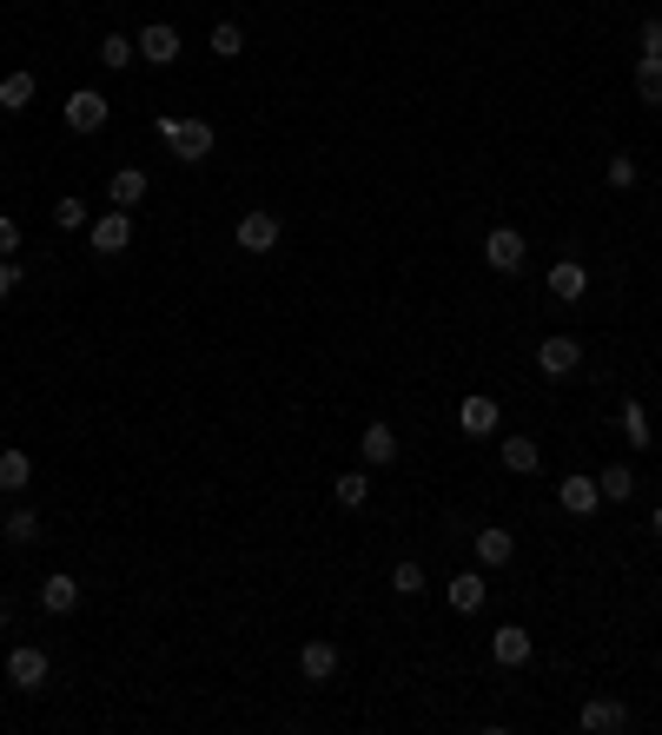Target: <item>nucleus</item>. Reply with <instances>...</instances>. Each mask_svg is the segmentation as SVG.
I'll return each instance as SVG.
<instances>
[{
    "mask_svg": "<svg viewBox=\"0 0 662 735\" xmlns=\"http://www.w3.org/2000/svg\"><path fill=\"white\" fill-rule=\"evenodd\" d=\"M0 531H7V544H33V537H40V517H33V511H27V504H13V511H7V524H0Z\"/></svg>",
    "mask_w": 662,
    "mask_h": 735,
    "instance_id": "31",
    "label": "nucleus"
},
{
    "mask_svg": "<svg viewBox=\"0 0 662 735\" xmlns=\"http://www.w3.org/2000/svg\"><path fill=\"white\" fill-rule=\"evenodd\" d=\"M530 657H537V643H530V630H524V623L491 630V663H497V670H524Z\"/></svg>",
    "mask_w": 662,
    "mask_h": 735,
    "instance_id": "9",
    "label": "nucleus"
},
{
    "mask_svg": "<svg viewBox=\"0 0 662 735\" xmlns=\"http://www.w3.org/2000/svg\"><path fill=\"white\" fill-rule=\"evenodd\" d=\"M33 93H40V80H33L27 66H13V73L0 80V106H7V113H27V106H33Z\"/></svg>",
    "mask_w": 662,
    "mask_h": 735,
    "instance_id": "22",
    "label": "nucleus"
},
{
    "mask_svg": "<svg viewBox=\"0 0 662 735\" xmlns=\"http://www.w3.org/2000/svg\"><path fill=\"white\" fill-rule=\"evenodd\" d=\"M146 192H153V179H146L139 166H113V172H106V199H113L119 212H139Z\"/></svg>",
    "mask_w": 662,
    "mask_h": 735,
    "instance_id": "10",
    "label": "nucleus"
},
{
    "mask_svg": "<svg viewBox=\"0 0 662 735\" xmlns=\"http://www.w3.org/2000/svg\"><path fill=\"white\" fill-rule=\"evenodd\" d=\"M86 245H93V259H119L126 245H133V212H93V225H86Z\"/></svg>",
    "mask_w": 662,
    "mask_h": 735,
    "instance_id": "3",
    "label": "nucleus"
},
{
    "mask_svg": "<svg viewBox=\"0 0 662 735\" xmlns=\"http://www.w3.org/2000/svg\"><path fill=\"white\" fill-rule=\"evenodd\" d=\"M206 46H212V53H219V60H239V53H245V27H239V20H219V27H212V40H206Z\"/></svg>",
    "mask_w": 662,
    "mask_h": 735,
    "instance_id": "29",
    "label": "nucleus"
},
{
    "mask_svg": "<svg viewBox=\"0 0 662 735\" xmlns=\"http://www.w3.org/2000/svg\"><path fill=\"white\" fill-rule=\"evenodd\" d=\"M617 424H623V444H630V451H650V444H656V431H650V411H643L637 398L617 411Z\"/></svg>",
    "mask_w": 662,
    "mask_h": 735,
    "instance_id": "23",
    "label": "nucleus"
},
{
    "mask_svg": "<svg viewBox=\"0 0 662 735\" xmlns=\"http://www.w3.org/2000/svg\"><path fill=\"white\" fill-rule=\"evenodd\" d=\"M557 504H564V517H597L603 491H597V477H564V484H557Z\"/></svg>",
    "mask_w": 662,
    "mask_h": 735,
    "instance_id": "16",
    "label": "nucleus"
},
{
    "mask_svg": "<svg viewBox=\"0 0 662 735\" xmlns=\"http://www.w3.org/2000/svg\"><path fill=\"white\" fill-rule=\"evenodd\" d=\"M239 252L245 259H265V252H279V239H285V225H279V212H239Z\"/></svg>",
    "mask_w": 662,
    "mask_h": 735,
    "instance_id": "8",
    "label": "nucleus"
},
{
    "mask_svg": "<svg viewBox=\"0 0 662 735\" xmlns=\"http://www.w3.org/2000/svg\"><path fill=\"white\" fill-rule=\"evenodd\" d=\"M444 597H451V610H458V617H477V610H484V597H491V577H484V564H477V570H458Z\"/></svg>",
    "mask_w": 662,
    "mask_h": 735,
    "instance_id": "14",
    "label": "nucleus"
},
{
    "mask_svg": "<svg viewBox=\"0 0 662 735\" xmlns=\"http://www.w3.org/2000/svg\"><path fill=\"white\" fill-rule=\"evenodd\" d=\"M484 265H491L497 279H517V272L530 265V239H524L517 225H491V232H484Z\"/></svg>",
    "mask_w": 662,
    "mask_h": 735,
    "instance_id": "2",
    "label": "nucleus"
},
{
    "mask_svg": "<svg viewBox=\"0 0 662 735\" xmlns=\"http://www.w3.org/2000/svg\"><path fill=\"white\" fill-rule=\"evenodd\" d=\"M497 458H504V471H511V477H537V471H544L537 438H504V451H497Z\"/></svg>",
    "mask_w": 662,
    "mask_h": 735,
    "instance_id": "19",
    "label": "nucleus"
},
{
    "mask_svg": "<svg viewBox=\"0 0 662 735\" xmlns=\"http://www.w3.org/2000/svg\"><path fill=\"white\" fill-rule=\"evenodd\" d=\"M577 723H584L590 735H623L630 729V710H623L617 696H590V703L577 710Z\"/></svg>",
    "mask_w": 662,
    "mask_h": 735,
    "instance_id": "12",
    "label": "nucleus"
},
{
    "mask_svg": "<svg viewBox=\"0 0 662 735\" xmlns=\"http://www.w3.org/2000/svg\"><path fill=\"white\" fill-rule=\"evenodd\" d=\"M391 590H398V597H424V590H431V577H424V564H418V557H404V564H391Z\"/></svg>",
    "mask_w": 662,
    "mask_h": 735,
    "instance_id": "28",
    "label": "nucleus"
},
{
    "mask_svg": "<svg viewBox=\"0 0 662 735\" xmlns=\"http://www.w3.org/2000/svg\"><path fill=\"white\" fill-rule=\"evenodd\" d=\"M537 371H544L550 385H564V378H577V371H584V338H570V332H557V338H544V345H537Z\"/></svg>",
    "mask_w": 662,
    "mask_h": 735,
    "instance_id": "4",
    "label": "nucleus"
},
{
    "mask_svg": "<svg viewBox=\"0 0 662 735\" xmlns=\"http://www.w3.org/2000/svg\"><path fill=\"white\" fill-rule=\"evenodd\" d=\"M643 53H662V13L643 20Z\"/></svg>",
    "mask_w": 662,
    "mask_h": 735,
    "instance_id": "35",
    "label": "nucleus"
},
{
    "mask_svg": "<svg viewBox=\"0 0 662 735\" xmlns=\"http://www.w3.org/2000/svg\"><path fill=\"white\" fill-rule=\"evenodd\" d=\"M46 676H53V657H46L40 643H13V650H7V683H13V690L33 696V690H46Z\"/></svg>",
    "mask_w": 662,
    "mask_h": 735,
    "instance_id": "5",
    "label": "nucleus"
},
{
    "mask_svg": "<svg viewBox=\"0 0 662 735\" xmlns=\"http://www.w3.org/2000/svg\"><path fill=\"white\" fill-rule=\"evenodd\" d=\"M20 239H27V232H20V219H13V212H0V259H13V252H20Z\"/></svg>",
    "mask_w": 662,
    "mask_h": 735,
    "instance_id": "33",
    "label": "nucleus"
},
{
    "mask_svg": "<svg viewBox=\"0 0 662 735\" xmlns=\"http://www.w3.org/2000/svg\"><path fill=\"white\" fill-rule=\"evenodd\" d=\"M544 285H550L557 305H577V298L590 292V265H584V259H557V265L544 272Z\"/></svg>",
    "mask_w": 662,
    "mask_h": 735,
    "instance_id": "11",
    "label": "nucleus"
},
{
    "mask_svg": "<svg viewBox=\"0 0 662 735\" xmlns=\"http://www.w3.org/2000/svg\"><path fill=\"white\" fill-rule=\"evenodd\" d=\"M471 550H477V564H484V570H504V564L517 557V537L491 524V531H477V537H471Z\"/></svg>",
    "mask_w": 662,
    "mask_h": 735,
    "instance_id": "18",
    "label": "nucleus"
},
{
    "mask_svg": "<svg viewBox=\"0 0 662 735\" xmlns=\"http://www.w3.org/2000/svg\"><path fill=\"white\" fill-rule=\"evenodd\" d=\"M27 484H33V458H27V451H0V491L20 497Z\"/></svg>",
    "mask_w": 662,
    "mask_h": 735,
    "instance_id": "25",
    "label": "nucleus"
},
{
    "mask_svg": "<svg viewBox=\"0 0 662 735\" xmlns=\"http://www.w3.org/2000/svg\"><path fill=\"white\" fill-rule=\"evenodd\" d=\"M597 491H603V504H630V497H637V471H630V464H603V471H597Z\"/></svg>",
    "mask_w": 662,
    "mask_h": 735,
    "instance_id": "24",
    "label": "nucleus"
},
{
    "mask_svg": "<svg viewBox=\"0 0 662 735\" xmlns=\"http://www.w3.org/2000/svg\"><path fill=\"white\" fill-rule=\"evenodd\" d=\"M603 179H610V186H617V192H630V186H637V179H643V166H637V159H630V153H610V166H603Z\"/></svg>",
    "mask_w": 662,
    "mask_h": 735,
    "instance_id": "32",
    "label": "nucleus"
},
{
    "mask_svg": "<svg viewBox=\"0 0 662 735\" xmlns=\"http://www.w3.org/2000/svg\"><path fill=\"white\" fill-rule=\"evenodd\" d=\"M637 99L662 106V53H637Z\"/></svg>",
    "mask_w": 662,
    "mask_h": 735,
    "instance_id": "26",
    "label": "nucleus"
},
{
    "mask_svg": "<svg viewBox=\"0 0 662 735\" xmlns=\"http://www.w3.org/2000/svg\"><path fill=\"white\" fill-rule=\"evenodd\" d=\"M40 610H46V617H73V610H80V584H73L66 570L40 577Z\"/></svg>",
    "mask_w": 662,
    "mask_h": 735,
    "instance_id": "17",
    "label": "nucleus"
},
{
    "mask_svg": "<svg viewBox=\"0 0 662 735\" xmlns=\"http://www.w3.org/2000/svg\"><path fill=\"white\" fill-rule=\"evenodd\" d=\"M133 60H139V46H133V33H106V40H99V66H106V73H126Z\"/></svg>",
    "mask_w": 662,
    "mask_h": 735,
    "instance_id": "27",
    "label": "nucleus"
},
{
    "mask_svg": "<svg viewBox=\"0 0 662 735\" xmlns=\"http://www.w3.org/2000/svg\"><path fill=\"white\" fill-rule=\"evenodd\" d=\"M53 225H60V232H86V225H93V212H86V199H73V192H66V199L53 206Z\"/></svg>",
    "mask_w": 662,
    "mask_h": 735,
    "instance_id": "30",
    "label": "nucleus"
},
{
    "mask_svg": "<svg viewBox=\"0 0 662 735\" xmlns=\"http://www.w3.org/2000/svg\"><path fill=\"white\" fill-rule=\"evenodd\" d=\"M650 531H656V537H662V504H656V517H650Z\"/></svg>",
    "mask_w": 662,
    "mask_h": 735,
    "instance_id": "37",
    "label": "nucleus"
},
{
    "mask_svg": "<svg viewBox=\"0 0 662 735\" xmlns=\"http://www.w3.org/2000/svg\"><path fill=\"white\" fill-rule=\"evenodd\" d=\"M7 623H13V610H7V597H0V630H7Z\"/></svg>",
    "mask_w": 662,
    "mask_h": 735,
    "instance_id": "36",
    "label": "nucleus"
},
{
    "mask_svg": "<svg viewBox=\"0 0 662 735\" xmlns=\"http://www.w3.org/2000/svg\"><path fill=\"white\" fill-rule=\"evenodd\" d=\"M20 279H27V272H20L13 259H0V298H13V292H20Z\"/></svg>",
    "mask_w": 662,
    "mask_h": 735,
    "instance_id": "34",
    "label": "nucleus"
},
{
    "mask_svg": "<svg viewBox=\"0 0 662 735\" xmlns=\"http://www.w3.org/2000/svg\"><path fill=\"white\" fill-rule=\"evenodd\" d=\"M332 504L338 511H365L371 504V471H338L332 477Z\"/></svg>",
    "mask_w": 662,
    "mask_h": 735,
    "instance_id": "20",
    "label": "nucleus"
},
{
    "mask_svg": "<svg viewBox=\"0 0 662 735\" xmlns=\"http://www.w3.org/2000/svg\"><path fill=\"white\" fill-rule=\"evenodd\" d=\"M153 133L166 139V153H172L179 166H206V159H212V146H219V126H212V119H199V113H159V119H153Z\"/></svg>",
    "mask_w": 662,
    "mask_h": 735,
    "instance_id": "1",
    "label": "nucleus"
},
{
    "mask_svg": "<svg viewBox=\"0 0 662 735\" xmlns=\"http://www.w3.org/2000/svg\"><path fill=\"white\" fill-rule=\"evenodd\" d=\"M133 46H139V60H146V66H172V60L186 53V40H179V27H172V20H146V27L133 33Z\"/></svg>",
    "mask_w": 662,
    "mask_h": 735,
    "instance_id": "6",
    "label": "nucleus"
},
{
    "mask_svg": "<svg viewBox=\"0 0 662 735\" xmlns=\"http://www.w3.org/2000/svg\"><path fill=\"white\" fill-rule=\"evenodd\" d=\"M106 119H113V106H106V93H99V86H73V93H66V133H80V139H86V133H99Z\"/></svg>",
    "mask_w": 662,
    "mask_h": 735,
    "instance_id": "7",
    "label": "nucleus"
},
{
    "mask_svg": "<svg viewBox=\"0 0 662 735\" xmlns=\"http://www.w3.org/2000/svg\"><path fill=\"white\" fill-rule=\"evenodd\" d=\"M358 451H365V464H398V431H391V424H365V431H358Z\"/></svg>",
    "mask_w": 662,
    "mask_h": 735,
    "instance_id": "21",
    "label": "nucleus"
},
{
    "mask_svg": "<svg viewBox=\"0 0 662 735\" xmlns=\"http://www.w3.org/2000/svg\"><path fill=\"white\" fill-rule=\"evenodd\" d=\"M298 676H305V683H332V676H338V643H332V637H312V643L298 650Z\"/></svg>",
    "mask_w": 662,
    "mask_h": 735,
    "instance_id": "15",
    "label": "nucleus"
},
{
    "mask_svg": "<svg viewBox=\"0 0 662 735\" xmlns=\"http://www.w3.org/2000/svg\"><path fill=\"white\" fill-rule=\"evenodd\" d=\"M504 424V411H497V398H484V391H471L464 405H458V431L464 438H491Z\"/></svg>",
    "mask_w": 662,
    "mask_h": 735,
    "instance_id": "13",
    "label": "nucleus"
}]
</instances>
